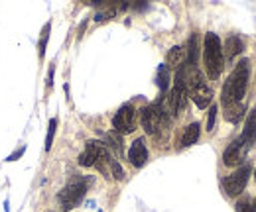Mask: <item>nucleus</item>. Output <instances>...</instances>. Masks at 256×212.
<instances>
[{
    "instance_id": "obj_1",
    "label": "nucleus",
    "mask_w": 256,
    "mask_h": 212,
    "mask_svg": "<svg viewBox=\"0 0 256 212\" xmlns=\"http://www.w3.org/2000/svg\"><path fill=\"white\" fill-rule=\"evenodd\" d=\"M248 75H250V61L240 59L236 63L234 71L228 75L223 92H221V102H223L224 108L242 102V96H244L246 85H248Z\"/></svg>"
},
{
    "instance_id": "obj_2",
    "label": "nucleus",
    "mask_w": 256,
    "mask_h": 212,
    "mask_svg": "<svg viewBox=\"0 0 256 212\" xmlns=\"http://www.w3.org/2000/svg\"><path fill=\"white\" fill-rule=\"evenodd\" d=\"M203 61H205V69H207L209 79L217 81L221 77V73H223L224 53L219 35L213 33V31L205 33V39H203Z\"/></svg>"
},
{
    "instance_id": "obj_3",
    "label": "nucleus",
    "mask_w": 256,
    "mask_h": 212,
    "mask_svg": "<svg viewBox=\"0 0 256 212\" xmlns=\"http://www.w3.org/2000/svg\"><path fill=\"white\" fill-rule=\"evenodd\" d=\"M87 185H89V181L87 179H81V177H75L73 181L65 185V189L60 193V197H58L60 199V205H62V209L65 212L75 209L83 201V197L87 193Z\"/></svg>"
},
{
    "instance_id": "obj_4",
    "label": "nucleus",
    "mask_w": 256,
    "mask_h": 212,
    "mask_svg": "<svg viewBox=\"0 0 256 212\" xmlns=\"http://www.w3.org/2000/svg\"><path fill=\"white\" fill-rule=\"evenodd\" d=\"M140 122H142V128H144L148 134L156 136L162 128H164V124L168 122V116L164 114L160 102H154V104H148L146 108H142V112H140Z\"/></svg>"
},
{
    "instance_id": "obj_5",
    "label": "nucleus",
    "mask_w": 256,
    "mask_h": 212,
    "mask_svg": "<svg viewBox=\"0 0 256 212\" xmlns=\"http://www.w3.org/2000/svg\"><path fill=\"white\" fill-rule=\"evenodd\" d=\"M250 173H252V167H250V165H242V167H238L236 171H232V175H228L226 179H223L224 193H226L228 197H238V195L244 191Z\"/></svg>"
},
{
    "instance_id": "obj_6",
    "label": "nucleus",
    "mask_w": 256,
    "mask_h": 212,
    "mask_svg": "<svg viewBox=\"0 0 256 212\" xmlns=\"http://www.w3.org/2000/svg\"><path fill=\"white\" fill-rule=\"evenodd\" d=\"M186 94H188V92L184 91V89H180V87H176V85H174V89H172L170 94L166 96L164 104H160L162 110H164V114H166L168 118L178 116V114H180V110H182V108H186V104H188V96H186Z\"/></svg>"
},
{
    "instance_id": "obj_7",
    "label": "nucleus",
    "mask_w": 256,
    "mask_h": 212,
    "mask_svg": "<svg viewBox=\"0 0 256 212\" xmlns=\"http://www.w3.org/2000/svg\"><path fill=\"white\" fill-rule=\"evenodd\" d=\"M112 126L116 132L120 134H130L134 132V126H136V110L132 104H124L118 108V112L114 114L112 118Z\"/></svg>"
},
{
    "instance_id": "obj_8",
    "label": "nucleus",
    "mask_w": 256,
    "mask_h": 212,
    "mask_svg": "<svg viewBox=\"0 0 256 212\" xmlns=\"http://www.w3.org/2000/svg\"><path fill=\"white\" fill-rule=\"evenodd\" d=\"M190 96L193 98V102L197 104V108H207V106L211 104V100H213V91H211V87L203 81V83H199L197 87H193L192 92H190Z\"/></svg>"
},
{
    "instance_id": "obj_9",
    "label": "nucleus",
    "mask_w": 256,
    "mask_h": 212,
    "mask_svg": "<svg viewBox=\"0 0 256 212\" xmlns=\"http://www.w3.org/2000/svg\"><path fill=\"white\" fill-rule=\"evenodd\" d=\"M242 142H240V138H236V140H232L230 144H228V148L224 150L223 153V163L226 167H234V165H238L240 161H242Z\"/></svg>"
},
{
    "instance_id": "obj_10",
    "label": "nucleus",
    "mask_w": 256,
    "mask_h": 212,
    "mask_svg": "<svg viewBox=\"0 0 256 212\" xmlns=\"http://www.w3.org/2000/svg\"><path fill=\"white\" fill-rule=\"evenodd\" d=\"M256 140V106H252V110H248L246 114V122H244V132L240 136L242 148H250Z\"/></svg>"
},
{
    "instance_id": "obj_11",
    "label": "nucleus",
    "mask_w": 256,
    "mask_h": 212,
    "mask_svg": "<svg viewBox=\"0 0 256 212\" xmlns=\"http://www.w3.org/2000/svg\"><path fill=\"white\" fill-rule=\"evenodd\" d=\"M128 159H130V163H132L134 167H142V165L146 163V159H148V150H146V144H144L142 138H138V140L130 146V150H128Z\"/></svg>"
},
{
    "instance_id": "obj_12",
    "label": "nucleus",
    "mask_w": 256,
    "mask_h": 212,
    "mask_svg": "<svg viewBox=\"0 0 256 212\" xmlns=\"http://www.w3.org/2000/svg\"><path fill=\"white\" fill-rule=\"evenodd\" d=\"M242 49H244V43H242V39H240L238 35H228V37H226L223 53L228 59H234L236 55H240Z\"/></svg>"
},
{
    "instance_id": "obj_13",
    "label": "nucleus",
    "mask_w": 256,
    "mask_h": 212,
    "mask_svg": "<svg viewBox=\"0 0 256 212\" xmlns=\"http://www.w3.org/2000/svg\"><path fill=\"white\" fill-rule=\"evenodd\" d=\"M199 134H201V126H199L197 122L190 124V126L184 130V134H182V148L193 146V144L199 140Z\"/></svg>"
},
{
    "instance_id": "obj_14",
    "label": "nucleus",
    "mask_w": 256,
    "mask_h": 212,
    "mask_svg": "<svg viewBox=\"0 0 256 212\" xmlns=\"http://www.w3.org/2000/svg\"><path fill=\"white\" fill-rule=\"evenodd\" d=\"M188 59V53H186V47L182 45H176L168 51V65L170 67H182Z\"/></svg>"
},
{
    "instance_id": "obj_15",
    "label": "nucleus",
    "mask_w": 256,
    "mask_h": 212,
    "mask_svg": "<svg viewBox=\"0 0 256 212\" xmlns=\"http://www.w3.org/2000/svg\"><path fill=\"white\" fill-rule=\"evenodd\" d=\"M244 112H246V108H244L242 102H240V104H232V106L224 108V118L228 122H232V124H238L240 118L244 116Z\"/></svg>"
},
{
    "instance_id": "obj_16",
    "label": "nucleus",
    "mask_w": 256,
    "mask_h": 212,
    "mask_svg": "<svg viewBox=\"0 0 256 212\" xmlns=\"http://www.w3.org/2000/svg\"><path fill=\"white\" fill-rule=\"evenodd\" d=\"M170 85V73H168V65H160L158 69V87L162 91H166Z\"/></svg>"
},
{
    "instance_id": "obj_17",
    "label": "nucleus",
    "mask_w": 256,
    "mask_h": 212,
    "mask_svg": "<svg viewBox=\"0 0 256 212\" xmlns=\"http://www.w3.org/2000/svg\"><path fill=\"white\" fill-rule=\"evenodd\" d=\"M188 47H190V49H186V53H188V61H190V65H195V61H197V37H195V35L190 37Z\"/></svg>"
},
{
    "instance_id": "obj_18",
    "label": "nucleus",
    "mask_w": 256,
    "mask_h": 212,
    "mask_svg": "<svg viewBox=\"0 0 256 212\" xmlns=\"http://www.w3.org/2000/svg\"><path fill=\"white\" fill-rule=\"evenodd\" d=\"M236 212H256V201H252V199H240L236 203Z\"/></svg>"
},
{
    "instance_id": "obj_19",
    "label": "nucleus",
    "mask_w": 256,
    "mask_h": 212,
    "mask_svg": "<svg viewBox=\"0 0 256 212\" xmlns=\"http://www.w3.org/2000/svg\"><path fill=\"white\" fill-rule=\"evenodd\" d=\"M56 126H58V120L52 118L50 120V130H48V138H46V152L52 150V144H54V134H56Z\"/></svg>"
},
{
    "instance_id": "obj_20",
    "label": "nucleus",
    "mask_w": 256,
    "mask_h": 212,
    "mask_svg": "<svg viewBox=\"0 0 256 212\" xmlns=\"http://www.w3.org/2000/svg\"><path fill=\"white\" fill-rule=\"evenodd\" d=\"M217 112H219V108H217V104H213V106L209 108V116H207V132H213V130H215Z\"/></svg>"
},
{
    "instance_id": "obj_21",
    "label": "nucleus",
    "mask_w": 256,
    "mask_h": 212,
    "mask_svg": "<svg viewBox=\"0 0 256 212\" xmlns=\"http://www.w3.org/2000/svg\"><path fill=\"white\" fill-rule=\"evenodd\" d=\"M110 171H112V177H114V179H118V181L124 179V171H122V167H120V163H118L116 159L110 161Z\"/></svg>"
},
{
    "instance_id": "obj_22",
    "label": "nucleus",
    "mask_w": 256,
    "mask_h": 212,
    "mask_svg": "<svg viewBox=\"0 0 256 212\" xmlns=\"http://www.w3.org/2000/svg\"><path fill=\"white\" fill-rule=\"evenodd\" d=\"M48 37H50V24H46V28H44V31H42V41H40V55H42V57H44V53H46Z\"/></svg>"
},
{
    "instance_id": "obj_23",
    "label": "nucleus",
    "mask_w": 256,
    "mask_h": 212,
    "mask_svg": "<svg viewBox=\"0 0 256 212\" xmlns=\"http://www.w3.org/2000/svg\"><path fill=\"white\" fill-rule=\"evenodd\" d=\"M106 140L110 142V148H112V150H116V153H122V140H120L118 136L108 134V136H106Z\"/></svg>"
},
{
    "instance_id": "obj_24",
    "label": "nucleus",
    "mask_w": 256,
    "mask_h": 212,
    "mask_svg": "<svg viewBox=\"0 0 256 212\" xmlns=\"http://www.w3.org/2000/svg\"><path fill=\"white\" fill-rule=\"evenodd\" d=\"M254 181H256V171H254Z\"/></svg>"
}]
</instances>
